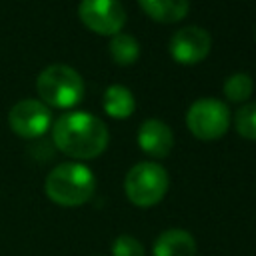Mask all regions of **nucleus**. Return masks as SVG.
Here are the masks:
<instances>
[{
	"label": "nucleus",
	"mask_w": 256,
	"mask_h": 256,
	"mask_svg": "<svg viewBox=\"0 0 256 256\" xmlns=\"http://www.w3.org/2000/svg\"><path fill=\"white\" fill-rule=\"evenodd\" d=\"M44 190L54 204L74 208L86 204L94 196L96 178L88 166L80 162H64L46 176Z\"/></svg>",
	"instance_id": "obj_2"
},
{
	"label": "nucleus",
	"mask_w": 256,
	"mask_h": 256,
	"mask_svg": "<svg viewBox=\"0 0 256 256\" xmlns=\"http://www.w3.org/2000/svg\"><path fill=\"white\" fill-rule=\"evenodd\" d=\"M168 48H170V56L178 64L194 66L210 54L212 38L200 26H186L172 34Z\"/></svg>",
	"instance_id": "obj_8"
},
{
	"label": "nucleus",
	"mask_w": 256,
	"mask_h": 256,
	"mask_svg": "<svg viewBox=\"0 0 256 256\" xmlns=\"http://www.w3.org/2000/svg\"><path fill=\"white\" fill-rule=\"evenodd\" d=\"M36 92L40 102L52 108H72L84 96L82 76L66 64H50L38 74Z\"/></svg>",
	"instance_id": "obj_3"
},
{
	"label": "nucleus",
	"mask_w": 256,
	"mask_h": 256,
	"mask_svg": "<svg viewBox=\"0 0 256 256\" xmlns=\"http://www.w3.org/2000/svg\"><path fill=\"white\" fill-rule=\"evenodd\" d=\"M170 186L168 172L156 162H140L132 166L124 178V192L138 208H150L162 202Z\"/></svg>",
	"instance_id": "obj_4"
},
{
	"label": "nucleus",
	"mask_w": 256,
	"mask_h": 256,
	"mask_svg": "<svg viewBox=\"0 0 256 256\" xmlns=\"http://www.w3.org/2000/svg\"><path fill=\"white\" fill-rule=\"evenodd\" d=\"M52 140L66 156L92 160L106 150L110 134L100 118L88 112H66L52 126Z\"/></svg>",
	"instance_id": "obj_1"
},
{
	"label": "nucleus",
	"mask_w": 256,
	"mask_h": 256,
	"mask_svg": "<svg viewBox=\"0 0 256 256\" xmlns=\"http://www.w3.org/2000/svg\"><path fill=\"white\" fill-rule=\"evenodd\" d=\"M186 126L198 140H218L228 132L230 110L216 98L196 100L186 112Z\"/></svg>",
	"instance_id": "obj_5"
},
{
	"label": "nucleus",
	"mask_w": 256,
	"mask_h": 256,
	"mask_svg": "<svg viewBox=\"0 0 256 256\" xmlns=\"http://www.w3.org/2000/svg\"><path fill=\"white\" fill-rule=\"evenodd\" d=\"M8 124L20 138H40L52 128V112L40 100H20L8 112Z\"/></svg>",
	"instance_id": "obj_7"
},
{
	"label": "nucleus",
	"mask_w": 256,
	"mask_h": 256,
	"mask_svg": "<svg viewBox=\"0 0 256 256\" xmlns=\"http://www.w3.org/2000/svg\"><path fill=\"white\" fill-rule=\"evenodd\" d=\"M236 132L246 140H256V102L244 104L234 116Z\"/></svg>",
	"instance_id": "obj_15"
},
{
	"label": "nucleus",
	"mask_w": 256,
	"mask_h": 256,
	"mask_svg": "<svg viewBox=\"0 0 256 256\" xmlns=\"http://www.w3.org/2000/svg\"><path fill=\"white\" fill-rule=\"evenodd\" d=\"M138 146L152 158H166L174 148V134L162 120H146L138 130Z\"/></svg>",
	"instance_id": "obj_9"
},
{
	"label": "nucleus",
	"mask_w": 256,
	"mask_h": 256,
	"mask_svg": "<svg viewBox=\"0 0 256 256\" xmlns=\"http://www.w3.org/2000/svg\"><path fill=\"white\" fill-rule=\"evenodd\" d=\"M138 4L152 20L162 24L180 22L190 10L188 0H138Z\"/></svg>",
	"instance_id": "obj_11"
},
{
	"label": "nucleus",
	"mask_w": 256,
	"mask_h": 256,
	"mask_svg": "<svg viewBox=\"0 0 256 256\" xmlns=\"http://www.w3.org/2000/svg\"><path fill=\"white\" fill-rule=\"evenodd\" d=\"M112 256H146V250L138 238L130 234H120L112 242Z\"/></svg>",
	"instance_id": "obj_16"
},
{
	"label": "nucleus",
	"mask_w": 256,
	"mask_h": 256,
	"mask_svg": "<svg viewBox=\"0 0 256 256\" xmlns=\"http://www.w3.org/2000/svg\"><path fill=\"white\" fill-rule=\"evenodd\" d=\"M102 106H104V112L108 116H112L116 120H124V118L134 114L136 100H134V94L126 86L114 84V86L106 88L104 98H102Z\"/></svg>",
	"instance_id": "obj_12"
},
{
	"label": "nucleus",
	"mask_w": 256,
	"mask_h": 256,
	"mask_svg": "<svg viewBox=\"0 0 256 256\" xmlns=\"http://www.w3.org/2000/svg\"><path fill=\"white\" fill-rule=\"evenodd\" d=\"M110 56L118 66H132L140 56V44L132 34L118 32L110 40Z\"/></svg>",
	"instance_id": "obj_13"
},
{
	"label": "nucleus",
	"mask_w": 256,
	"mask_h": 256,
	"mask_svg": "<svg viewBox=\"0 0 256 256\" xmlns=\"http://www.w3.org/2000/svg\"><path fill=\"white\" fill-rule=\"evenodd\" d=\"M78 16L88 30L100 36H114L126 24V10L120 0H82Z\"/></svg>",
	"instance_id": "obj_6"
},
{
	"label": "nucleus",
	"mask_w": 256,
	"mask_h": 256,
	"mask_svg": "<svg viewBox=\"0 0 256 256\" xmlns=\"http://www.w3.org/2000/svg\"><path fill=\"white\" fill-rule=\"evenodd\" d=\"M254 92V82L250 74L236 72L224 82V96L230 102H246Z\"/></svg>",
	"instance_id": "obj_14"
},
{
	"label": "nucleus",
	"mask_w": 256,
	"mask_h": 256,
	"mask_svg": "<svg viewBox=\"0 0 256 256\" xmlns=\"http://www.w3.org/2000/svg\"><path fill=\"white\" fill-rule=\"evenodd\" d=\"M154 256H196V240L188 230H164L154 242Z\"/></svg>",
	"instance_id": "obj_10"
}]
</instances>
